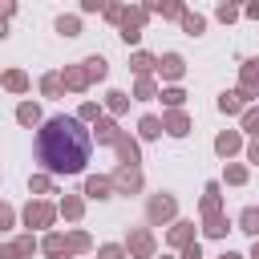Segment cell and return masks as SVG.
Returning <instances> with one entry per match:
<instances>
[{"label":"cell","mask_w":259,"mask_h":259,"mask_svg":"<svg viewBox=\"0 0 259 259\" xmlns=\"http://www.w3.org/2000/svg\"><path fill=\"white\" fill-rule=\"evenodd\" d=\"M251 158H255V162H259V142H255V146H251Z\"/></svg>","instance_id":"cell-37"},{"label":"cell","mask_w":259,"mask_h":259,"mask_svg":"<svg viewBox=\"0 0 259 259\" xmlns=\"http://www.w3.org/2000/svg\"><path fill=\"white\" fill-rule=\"evenodd\" d=\"M85 81H89V69H65V85L69 89H85Z\"/></svg>","instance_id":"cell-7"},{"label":"cell","mask_w":259,"mask_h":259,"mask_svg":"<svg viewBox=\"0 0 259 259\" xmlns=\"http://www.w3.org/2000/svg\"><path fill=\"white\" fill-rule=\"evenodd\" d=\"M24 223H28V227H32V223H36V227H49V223H53V206H49V202H32V206L24 210Z\"/></svg>","instance_id":"cell-2"},{"label":"cell","mask_w":259,"mask_h":259,"mask_svg":"<svg viewBox=\"0 0 259 259\" xmlns=\"http://www.w3.org/2000/svg\"><path fill=\"white\" fill-rule=\"evenodd\" d=\"M150 214H154V219L174 214V198H154V202H150Z\"/></svg>","instance_id":"cell-12"},{"label":"cell","mask_w":259,"mask_h":259,"mask_svg":"<svg viewBox=\"0 0 259 259\" xmlns=\"http://www.w3.org/2000/svg\"><path fill=\"white\" fill-rule=\"evenodd\" d=\"M117 154H121V162H125V166H134V162H138V146H134L130 138H121V142H117Z\"/></svg>","instance_id":"cell-11"},{"label":"cell","mask_w":259,"mask_h":259,"mask_svg":"<svg viewBox=\"0 0 259 259\" xmlns=\"http://www.w3.org/2000/svg\"><path fill=\"white\" fill-rule=\"evenodd\" d=\"M109 186H113L109 178H89V182H85V194H93V198H105V194H109Z\"/></svg>","instance_id":"cell-9"},{"label":"cell","mask_w":259,"mask_h":259,"mask_svg":"<svg viewBox=\"0 0 259 259\" xmlns=\"http://www.w3.org/2000/svg\"><path fill=\"white\" fill-rule=\"evenodd\" d=\"M190 239V223H178L174 231H170V243H186Z\"/></svg>","instance_id":"cell-22"},{"label":"cell","mask_w":259,"mask_h":259,"mask_svg":"<svg viewBox=\"0 0 259 259\" xmlns=\"http://www.w3.org/2000/svg\"><path fill=\"white\" fill-rule=\"evenodd\" d=\"M255 259H259V243H255Z\"/></svg>","instance_id":"cell-39"},{"label":"cell","mask_w":259,"mask_h":259,"mask_svg":"<svg viewBox=\"0 0 259 259\" xmlns=\"http://www.w3.org/2000/svg\"><path fill=\"white\" fill-rule=\"evenodd\" d=\"M243 97H247V93H223V101H219V105H223L227 113H235V109L243 105Z\"/></svg>","instance_id":"cell-17"},{"label":"cell","mask_w":259,"mask_h":259,"mask_svg":"<svg viewBox=\"0 0 259 259\" xmlns=\"http://www.w3.org/2000/svg\"><path fill=\"white\" fill-rule=\"evenodd\" d=\"M20 255H32V239H16V243H8L0 259H20Z\"/></svg>","instance_id":"cell-6"},{"label":"cell","mask_w":259,"mask_h":259,"mask_svg":"<svg viewBox=\"0 0 259 259\" xmlns=\"http://www.w3.org/2000/svg\"><path fill=\"white\" fill-rule=\"evenodd\" d=\"M214 150H219V154H231V150H239V138H235V134H223V138L214 142Z\"/></svg>","instance_id":"cell-19"},{"label":"cell","mask_w":259,"mask_h":259,"mask_svg":"<svg viewBox=\"0 0 259 259\" xmlns=\"http://www.w3.org/2000/svg\"><path fill=\"white\" fill-rule=\"evenodd\" d=\"M182 259H202V255H198V243H194V247H186V255H182Z\"/></svg>","instance_id":"cell-36"},{"label":"cell","mask_w":259,"mask_h":259,"mask_svg":"<svg viewBox=\"0 0 259 259\" xmlns=\"http://www.w3.org/2000/svg\"><path fill=\"white\" fill-rule=\"evenodd\" d=\"M243 125H247V130H251V134H259V109H251V113H247V117H243Z\"/></svg>","instance_id":"cell-30"},{"label":"cell","mask_w":259,"mask_h":259,"mask_svg":"<svg viewBox=\"0 0 259 259\" xmlns=\"http://www.w3.org/2000/svg\"><path fill=\"white\" fill-rule=\"evenodd\" d=\"M162 130H166V125H162L158 117H142V138H158Z\"/></svg>","instance_id":"cell-16"},{"label":"cell","mask_w":259,"mask_h":259,"mask_svg":"<svg viewBox=\"0 0 259 259\" xmlns=\"http://www.w3.org/2000/svg\"><path fill=\"white\" fill-rule=\"evenodd\" d=\"M150 65H154V57H146V53H138V57H134V69H138V73H146Z\"/></svg>","instance_id":"cell-29"},{"label":"cell","mask_w":259,"mask_h":259,"mask_svg":"<svg viewBox=\"0 0 259 259\" xmlns=\"http://www.w3.org/2000/svg\"><path fill=\"white\" fill-rule=\"evenodd\" d=\"M166 130H170L174 138H182V134H186V113H170V117H166Z\"/></svg>","instance_id":"cell-13"},{"label":"cell","mask_w":259,"mask_h":259,"mask_svg":"<svg viewBox=\"0 0 259 259\" xmlns=\"http://www.w3.org/2000/svg\"><path fill=\"white\" fill-rule=\"evenodd\" d=\"M227 178H231V182H243V178H247V170H243V166H231V170H227Z\"/></svg>","instance_id":"cell-33"},{"label":"cell","mask_w":259,"mask_h":259,"mask_svg":"<svg viewBox=\"0 0 259 259\" xmlns=\"http://www.w3.org/2000/svg\"><path fill=\"white\" fill-rule=\"evenodd\" d=\"M61 210H65L69 219H77V214H81V202H77V198H65V202H61Z\"/></svg>","instance_id":"cell-26"},{"label":"cell","mask_w":259,"mask_h":259,"mask_svg":"<svg viewBox=\"0 0 259 259\" xmlns=\"http://www.w3.org/2000/svg\"><path fill=\"white\" fill-rule=\"evenodd\" d=\"M16 117H20L24 125H32V121H40V109H36V105H20V109H16Z\"/></svg>","instance_id":"cell-18"},{"label":"cell","mask_w":259,"mask_h":259,"mask_svg":"<svg viewBox=\"0 0 259 259\" xmlns=\"http://www.w3.org/2000/svg\"><path fill=\"white\" fill-rule=\"evenodd\" d=\"M85 69H89V77H105V61H101V57H89Z\"/></svg>","instance_id":"cell-20"},{"label":"cell","mask_w":259,"mask_h":259,"mask_svg":"<svg viewBox=\"0 0 259 259\" xmlns=\"http://www.w3.org/2000/svg\"><path fill=\"white\" fill-rule=\"evenodd\" d=\"M85 247H89V239H85L81 231H77V235H69V251H85Z\"/></svg>","instance_id":"cell-27"},{"label":"cell","mask_w":259,"mask_h":259,"mask_svg":"<svg viewBox=\"0 0 259 259\" xmlns=\"http://www.w3.org/2000/svg\"><path fill=\"white\" fill-rule=\"evenodd\" d=\"M219 259H239V255H231V251H227V255H219Z\"/></svg>","instance_id":"cell-38"},{"label":"cell","mask_w":259,"mask_h":259,"mask_svg":"<svg viewBox=\"0 0 259 259\" xmlns=\"http://www.w3.org/2000/svg\"><path fill=\"white\" fill-rule=\"evenodd\" d=\"M101 259H121V247H101Z\"/></svg>","instance_id":"cell-35"},{"label":"cell","mask_w":259,"mask_h":259,"mask_svg":"<svg viewBox=\"0 0 259 259\" xmlns=\"http://www.w3.org/2000/svg\"><path fill=\"white\" fill-rule=\"evenodd\" d=\"M239 223H243V231H251V235H259V210H255V206H247Z\"/></svg>","instance_id":"cell-15"},{"label":"cell","mask_w":259,"mask_h":259,"mask_svg":"<svg viewBox=\"0 0 259 259\" xmlns=\"http://www.w3.org/2000/svg\"><path fill=\"white\" fill-rule=\"evenodd\" d=\"M45 255H49V259H69V243H65L61 235H49V239H45Z\"/></svg>","instance_id":"cell-5"},{"label":"cell","mask_w":259,"mask_h":259,"mask_svg":"<svg viewBox=\"0 0 259 259\" xmlns=\"http://www.w3.org/2000/svg\"><path fill=\"white\" fill-rule=\"evenodd\" d=\"M4 85H8V89H24L28 81H24V73H8V77H4Z\"/></svg>","instance_id":"cell-24"},{"label":"cell","mask_w":259,"mask_h":259,"mask_svg":"<svg viewBox=\"0 0 259 259\" xmlns=\"http://www.w3.org/2000/svg\"><path fill=\"white\" fill-rule=\"evenodd\" d=\"M150 93H154V85H150V81H146V77H142V81H138V97H142V101H146V97H150Z\"/></svg>","instance_id":"cell-31"},{"label":"cell","mask_w":259,"mask_h":259,"mask_svg":"<svg viewBox=\"0 0 259 259\" xmlns=\"http://www.w3.org/2000/svg\"><path fill=\"white\" fill-rule=\"evenodd\" d=\"M130 251H134V255H142V259H146V255H150V251H154V239H150V235H146V231H134V235H130Z\"/></svg>","instance_id":"cell-4"},{"label":"cell","mask_w":259,"mask_h":259,"mask_svg":"<svg viewBox=\"0 0 259 259\" xmlns=\"http://www.w3.org/2000/svg\"><path fill=\"white\" fill-rule=\"evenodd\" d=\"M223 231H227V219L210 214V219H206V235H223Z\"/></svg>","instance_id":"cell-21"},{"label":"cell","mask_w":259,"mask_h":259,"mask_svg":"<svg viewBox=\"0 0 259 259\" xmlns=\"http://www.w3.org/2000/svg\"><path fill=\"white\" fill-rule=\"evenodd\" d=\"M162 73H166V77H182V57H178V53L162 57Z\"/></svg>","instance_id":"cell-10"},{"label":"cell","mask_w":259,"mask_h":259,"mask_svg":"<svg viewBox=\"0 0 259 259\" xmlns=\"http://www.w3.org/2000/svg\"><path fill=\"white\" fill-rule=\"evenodd\" d=\"M40 89H45L49 97H53V93H61V77H45V81H40Z\"/></svg>","instance_id":"cell-25"},{"label":"cell","mask_w":259,"mask_h":259,"mask_svg":"<svg viewBox=\"0 0 259 259\" xmlns=\"http://www.w3.org/2000/svg\"><path fill=\"white\" fill-rule=\"evenodd\" d=\"M36 162L53 174H77L89 162V134L77 117H49L36 134Z\"/></svg>","instance_id":"cell-1"},{"label":"cell","mask_w":259,"mask_h":259,"mask_svg":"<svg viewBox=\"0 0 259 259\" xmlns=\"http://www.w3.org/2000/svg\"><path fill=\"white\" fill-rule=\"evenodd\" d=\"M125 105H130V97H125V93H109V109H113V113H121Z\"/></svg>","instance_id":"cell-23"},{"label":"cell","mask_w":259,"mask_h":259,"mask_svg":"<svg viewBox=\"0 0 259 259\" xmlns=\"http://www.w3.org/2000/svg\"><path fill=\"white\" fill-rule=\"evenodd\" d=\"M162 97H166V105H178V101H182V89H166Z\"/></svg>","instance_id":"cell-32"},{"label":"cell","mask_w":259,"mask_h":259,"mask_svg":"<svg viewBox=\"0 0 259 259\" xmlns=\"http://www.w3.org/2000/svg\"><path fill=\"white\" fill-rule=\"evenodd\" d=\"M97 142H121V138H117V125H113L109 117L97 121Z\"/></svg>","instance_id":"cell-8"},{"label":"cell","mask_w":259,"mask_h":259,"mask_svg":"<svg viewBox=\"0 0 259 259\" xmlns=\"http://www.w3.org/2000/svg\"><path fill=\"white\" fill-rule=\"evenodd\" d=\"M186 32H202V20L198 16H186Z\"/></svg>","instance_id":"cell-34"},{"label":"cell","mask_w":259,"mask_h":259,"mask_svg":"<svg viewBox=\"0 0 259 259\" xmlns=\"http://www.w3.org/2000/svg\"><path fill=\"white\" fill-rule=\"evenodd\" d=\"M202 210H206V219H210V214L219 210V186H214V182L206 186V198H202Z\"/></svg>","instance_id":"cell-14"},{"label":"cell","mask_w":259,"mask_h":259,"mask_svg":"<svg viewBox=\"0 0 259 259\" xmlns=\"http://www.w3.org/2000/svg\"><path fill=\"white\" fill-rule=\"evenodd\" d=\"M113 182H117V186H121V190H138V186H142V174H138V170H134V166H121V170H117V178H113Z\"/></svg>","instance_id":"cell-3"},{"label":"cell","mask_w":259,"mask_h":259,"mask_svg":"<svg viewBox=\"0 0 259 259\" xmlns=\"http://www.w3.org/2000/svg\"><path fill=\"white\" fill-rule=\"evenodd\" d=\"M57 28H61V32H65V36H77V20H73V16H69V20H65V16H61V24H57Z\"/></svg>","instance_id":"cell-28"}]
</instances>
